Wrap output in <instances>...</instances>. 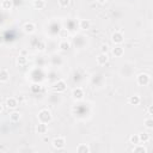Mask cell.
I'll return each mask as SVG.
<instances>
[{
	"label": "cell",
	"mask_w": 153,
	"mask_h": 153,
	"mask_svg": "<svg viewBox=\"0 0 153 153\" xmlns=\"http://www.w3.org/2000/svg\"><path fill=\"white\" fill-rule=\"evenodd\" d=\"M38 120H39V122H42V123L48 125L49 122L52 121V114H50V111L48 109H42L38 113Z\"/></svg>",
	"instance_id": "6da1fadb"
},
{
	"label": "cell",
	"mask_w": 153,
	"mask_h": 153,
	"mask_svg": "<svg viewBox=\"0 0 153 153\" xmlns=\"http://www.w3.org/2000/svg\"><path fill=\"white\" fill-rule=\"evenodd\" d=\"M52 145H53V147L56 148V150H62V148L66 146V139L62 138V136L55 138V139L52 141Z\"/></svg>",
	"instance_id": "7a4b0ae2"
},
{
	"label": "cell",
	"mask_w": 153,
	"mask_h": 153,
	"mask_svg": "<svg viewBox=\"0 0 153 153\" xmlns=\"http://www.w3.org/2000/svg\"><path fill=\"white\" fill-rule=\"evenodd\" d=\"M138 84L140 86H146L148 83H150V75L147 73H140L138 75Z\"/></svg>",
	"instance_id": "3957f363"
},
{
	"label": "cell",
	"mask_w": 153,
	"mask_h": 153,
	"mask_svg": "<svg viewBox=\"0 0 153 153\" xmlns=\"http://www.w3.org/2000/svg\"><path fill=\"white\" fill-rule=\"evenodd\" d=\"M111 41L115 43V44H121L122 42L125 41V37H123V34L120 33V31H116L111 35Z\"/></svg>",
	"instance_id": "277c9868"
},
{
	"label": "cell",
	"mask_w": 153,
	"mask_h": 153,
	"mask_svg": "<svg viewBox=\"0 0 153 153\" xmlns=\"http://www.w3.org/2000/svg\"><path fill=\"white\" fill-rule=\"evenodd\" d=\"M72 96L75 100H80V99H83L84 98V91L83 89H80V87H77L72 91Z\"/></svg>",
	"instance_id": "5b68a950"
},
{
	"label": "cell",
	"mask_w": 153,
	"mask_h": 153,
	"mask_svg": "<svg viewBox=\"0 0 153 153\" xmlns=\"http://www.w3.org/2000/svg\"><path fill=\"white\" fill-rule=\"evenodd\" d=\"M67 89V85L64 80H59L57 83L54 85V90L56 91V92H64V91H66Z\"/></svg>",
	"instance_id": "8992f818"
},
{
	"label": "cell",
	"mask_w": 153,
	"mask_h": 153,
	"mask_svg": "<svg viewBox=\"0 0 153 153\" xmlns=\"http://www.w3.org/2000/svg\"><path fill=\"white\" fill-rule=\"evenodd\" d=\"M108 61H109V56H108V54H105V53H100V54L97 56V64L100 65V66H103V65L108 64Z\"/></svg>",
	"instance_id": "52a82bcc"
},
{
	"label": "cell",
	"mask_w": 153,
	"mask_h": 153,
	"mask_svg": "<svg viewBox=\"0 0 153 153\" xmlns=\"http://www.w3.org/2000/svg\"><path fill=\"white\" fill-rule=\"evenodd\" d=\"M6 105L8 109H16L18 107V100L15 97H10L6 99Z\"/></svg>",
	"instance_id": "ba28073f"
},
{
	"label": "cell",
	"mask_w": 153,
	"mask_h": 153,
	"mask_svg": "<svg viewBox=\"0 0 153 153\" xmlns=\"http://www.w3.org/2000/svg\"><path fill=\"white\" fill-rule=\"evenodd\" d=\"M23 29H24V31H25L26 34H33V33L35 31L36 26H35V24H34V23H31V22H28V23H25V24H24Z\"/></svg>",
	"instance_id": "9c48e42d"
},
{
	"label": "cell",
	"mask_w": 153,
	"mask_h": 153,
	"mask_svg": "<svg viewBox=\"0 0 153 153\" xmlns=\"http://www.w3.org/2000/svg\"><path fill=\"white\" fill-rule=\"evenodd\" d=\"M10 79V73H8V71L3 68V69H0V81L1 83H6V81Z\"/></svg>",
	"instance_id": "30bf717a"
},
{
	"label": "cell",
	"mask_w": 153,
	"mask_h": 153,
	"mask_svg": "<svg viewBox=\"0 0 153 153\" xmlns=\"http://www.w3.org/2000/svg\"><path fill=\"white\" fill-rule=\"evenodd\" d=\"M48 130V127L46 123H42V122H39V123L36 126V132L38 134H46Z\"/></svg>",
	"instance_id": "8fae6325"
},
{
	"label": "cell",
	"mask_w": 153,
	"mask_h": 153,
	"mask_svg": "<svg viewBox=\"0 0 153 153\" xmlns=\"http://www.w3.org/2000/svg\"><path fill=\"white\" fill-rule=\"evenodd\" d=\"M128 102H129V104H132V105H139L141 99H140V96L134 95V96H130L128 98Z\"/></svg>",
	"instance_id": "7c38bea8"
},
{
	"label": "cell",
	"mask_w": 153,
	"mask_h": 153,
	"mask_svg": "<svg viewBox=\"0 0 153 153\" xmlns=\"http://www.w3.org/2000/svg\"><path fill=\"white\" fill-rule=\"evenodd\" d=\"M33 6L36 10H43L46 7V1H44V0H34Z\"/></svg>",
	"instance_id": "4fadbf2b"
},
{
	"label": "cell",
	"mask_w": 153,
	"mask_h": 153,
	"mask_svg": "<svg viewBox=\"0 0 153 153\" xmlns=\"http://www.w3.org/2000/svg\"><path fill=\"white\" fill-rule=\"evenodd\" d=\"M77 152L78 153H90L91 152V148L86 145V144H81L77 147Z\"/></svg>",
	"instance_id": "5bb4252c"
},
{
	"label": "cell",
	"mask_w": 153,
	"mask_h": 153,
	"mask_svg": "<svg viewBox=\"0 0 153 153\" xmlns=\"http://www.w3.org/2000/svg\"><path fill=\"white\" fill-rule=\"evenodd\" d=\"M79 26H80V29H83V30H89L91 28V23H90L89 19H81L80 23H79Z\"/></svg>",
	"instance_id": "9a60e30c"
},
{
	"label": "cell",
	"mask_w": 153,
	"mask_h": 153,
	"mask_svg": "<svg viewBox=\"0 0 153 153\" xmlns=\"http://www.w3.org/2000/svg\"><path fill=\"white\" fill-rule=\"evenodd\" d=\"M138 136H139L140 144H146V142L150 141V134H147V133H140V134H138Z\"/></svg>",
	"instance_id": "2e32d148"
},
{
	"label": "cell",
	"mask_w": 153,
	"mask_h": 153,
	"mask_svg": "<svg viewBox=\"0 0 153 153\" xmlns=\"http://www.w3.org/2000/svg\"><path fill=\"white\" fill-rule=\"evenodd\" d=\"M123 53H125L123 48L120 47V46H117V47H115V48L113 49V54H114V56H116V57L122 56V55H123Z\"/></svg>",
	"instance_id": "e0dca14e"
},
{
	"label": "cell",
	"mask_w": 153,
	"mask_h": 153,
	"mask_svg": "<svg viewBox=\"0 0 153 153\" xmlns=\"http://www.w3.org/2000/svg\"><path fill=\"white\" fill-rule=\"evenodd\" d=\"M133 152H135V153H146V152H147V148H146L145 146H142V145L138 144V145H134Z\"/></svg>",
	"instance_id": "ac0fdd59"
},
{
	"label": "cell",
	"mask_w": 153,
	"mask_h": 153,
	"mask_svg": "<svg viewBox=\"0 0 153 153\" xmlns=\"http://www.w3.org/2000/svg\"><path fill=\"white\" fill-rule=\"evenodd\" d=\"M59 47H60V49H61V50H64V52H66V50H68V49L71 48V43L68 42L67 39H64V41H61V42H60Z\"/></svg>",
	"instance_id": "d6986e66"
},
{
	"label": "cell",
	"mask_w": 153,
	"mask_h": 153,
	"mask_svg": "<svg viewBox=\"0 0 153 153\" xmlns=\"http://www.w3.org/2000/svg\"><path fill=\"white\" fill-rule=\"evenodd\" d=\"M28 64V59L26 56H23V55H19L17 57V65L18 66H25Z\"/></svg>",
	"instance_id": "ffe728a7"
},
{
	"label": "cell",
	"mask_w": 153,
	"mask_h": 153,
	"mask_svg": "<svg viewBox=\"0 0 153 153\" xmlns=\"http://www.w3.org/2000/svg\"><path fill=\"white\" fill-rule=\"evenodd\" d=\"M13 6V3H12V0H4V1L1 3V7L4 10H11Z\"/></svg>",
	"instance_id": "44dd1931"
},
{
	"label": "cell",
	"mask_w": 153,
	"mask_h": 153,
	"mask_svg": "<svg viewBox=\"0 0 153 153\" xmlns=\"http://www.w3.org/2000/svg\"><path fill=\"white\" fill-rule=\"evenodd\" d=\"M10 120H11L12 122H18L20 120V114L18 113V111H13L12 114H10Z\"/></svg>",
	"instance_id": "7402d4cb"
},
{
	"label": "cell",
	"mask_w": 153,
	"mask_h": 153,
	"mask_svg": "<svg viewBox=\"0 0 153 153\" xmlns=\"http://www.w3.org/2000/svg\"><path fill=\"white\" fill-rule=\"evenodd\" d=\"M144 125H145V126H146V128H148V129H152V128H153V120H152V117H151V116H150V117H147V118L145 120Z\"/></svg>",
	"instance_id": "603a6c76"
},
{
	"label": "cell",
	"mask_w": 153,
	"mask_h": 153,
	"mask_svg": "<svg viewBox=\"0 0 153 153\" xmlns=\"http://www.w3.org/2000/svg\"><path fill=\"white\" fill-rule=\"evenodd\" d=\"M129 141H130V144H133V145H138V144H140L139 136H138V135H132L130 139H129Z\"/></svg>",
	"instance_id": "cb8c5ba5"
},
{
	"label": "cell",
	"mask_w": 153,
	"mask_h": 153,
	"mask_svg": "<svg viewBox=\"0 0 153 153\" xmlns=\"http://www.w3.org/2000/svg\"><path fill=\"white\" fill-rule=\"evenodd\" d=\"M69 1H71V0H57V3H59V5L61 7H67L69 5Z\"/></svg>",
	"instance_id": "d4e9b609"
},
{
	"label": "cell",
	"mask_w": 153,
	"mask_h": 153,
	"mask_svg": "<svg viewBox=\"0 0 153 153\" xmlns=\"http://www.w3.org/2000/svg\"><path fill=\"white\" fill-rule=\"evenodd\" d=\"M60 36L62 37V38H67V37H68V30H67V29H61Z\"/></svg>",
	"instance_id": "484cf974"
},
{
	"label": "cell",
	"mask_w": 153,
	"mask_h": 153,
	"mask_svg": "<svg viewBox=\"0 0 153 153\" xmlns=\"http://www.w3.org/2000/svg\"><path fill=\"white\" fill-rule=\"evenodd\" d=\"M100 52H102V53L108 54V52H109V47H108V44H102V47H100Z\"/></svg>",
	"instance_id": "4316f807"
},
{
	"label": "cell",
	"mask_w": 153,
	"mask_h": 153,
	"mask_svg": "<svg viewBox=\"0 0 153 153\" xmlns=\"http://www.w3.org/2000/svg\"><path fill=\"white\" fill-rule=\"evenodd\" d=\"M31 90H33V92H37V91L41 90V85H37V84H34L31 86Z\"/></svg>",
	"instance_id": "83f0119b"
},
{
	"label": "cell",
	"mask_w": 153,
	"mask_h": 153,
	"mask_svg": "<svg viewBox=\"0 0 153 153\" xmlns=\"http://www.w3.org/2000/svg\"><path fill=\"white\" fill-rule=\"evenodd\" d=\"M148 114H150V116L153 114V107L152 105H150V108H148Z\"/></svg>",
	"instance_id": "f1b7e54d"
},
{
	"label": "cell",
	"mask_w": 153,
	"mask_h": 153,
	"mask_svg": "<svg viewBox=\"0 0 153 153\" xmlns=\"http://www.w3.org/2000/svg\"><path fill=\"white\" fill-rule=\"evenodd\" d=\"M26 54H28V52H26L25 49H23L22 52H20V55H23V56H26Z\"/></svg>",
	"instance_id": "f546056e"
},
{
	"label": "cell",
	"mask_w": 153,
	"mask_h": 153,
	"mask_svg": "<svg viewBox=\"0 0 153 153\" xmlns=\"http://www.w3.org/2000/svg\"><path fill=\"white\" fill-rule=\"evenodd\" d=\"M43 49H44V43L41 42V43H39V50H43Z\"/></svg>",
	"instance_id": "4dcf8cb0"
},
{
	"label": "cell",
	"mask_w": 153,
	"mask_h": 153,
	"mask_svg": "<svg viewBox=\"0 0 153 153\" xmlns=\"http://www.w3.org/2000/svg\"><path fill=\"white\" fill-rule=\"evenodd\" d=\"M96 1L99 3V4H105V3L108 1V0H96Z\"/></svg>",
	"instance_id": "1f68e13d"
},
{
	"label": "cell",
	"mask_w": 153,
	"mask_h": 153,
	"mask_svg": "<svg viewBox=\"0 0 153 153\" xmlns=\"http://www.w3.org/2000/svg\"><path fill=\"white\" fill-rule=\"evenodd\" d=\"M3 43H4V37L0 36V44H3Z\"/></svg>",
	"instance_id": "d6a6232c"
},
{
	"label": "cell",
	"mask_w": 153,
	"mask_h": 153,
	"mask_svg": "<svg viewBox=\"0 0 153 153\" xmlns=\"http://www.w3.org/2000/svg\"><path fill=\"white\" fill-rule=\"evenodd\" d=\"M3 111V105H1V103H0V113Z\"/></svg>",
	"instance_id": "836d02e7"
}]
</instances>
